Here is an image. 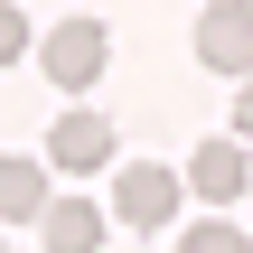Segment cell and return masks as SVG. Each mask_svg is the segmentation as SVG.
<instances>
[{
	"mask_svg": "<svg viewBox=\"0 0 253 253\" xmlns=\"http://www.w3.org/2000/svg\"><path fill=\"white\" fill-rule=\"evenodd\" d=\"M178 197H188L178 169H160V160H113V225H122V235H169V225H178Z\"/></svg>",
	"mask_w": 253,
	"mask_h": 253,
	"instance_id": "obj_1",
	"label": "cell"
},
{
	"mask_svg": "<svg viewBox=\"0 0 253 253\" xmlns=\"http://www.w3.org/2000/svg\"><path fill=\"white\" fill-rule=\"evenodd\" d=\"M103 56H113L103 19H56V28H47V47H38V66H47V84H56V94H84V84L103 75Z\"/></svg>",
	"mask_w": 253,
	"mask_h": 253,
	"instance_id": "obj_2",
	"label": "cell"
},
{
	"mask_svg": "<svg viewBox=\"0 0 253 253\" xmlns=\"http://www.w3.org/2000/svg\"><path fill=\"white\" fill-rule=\"evenodd\" d=\"M197 66L253 75V0H207L197 9Z\"/></svg>",
	"mask_w": 253,
	"mask_h": 253,
	"instance_id": "obj_3",
	"label": "cell"
},
{
	"mask_svg": "<svg viewBox=\"0 0 253 253\" xmlns=\"http://www.w3.org/2000/svg\"><path fill=\"white\" fill-rule=\"evenodd\" d=\"M47 169H66V178L113 169V122H103V113H66V122H47Z\"/></svg>",
	"mask_w": 253,
	"mask_h": 253,
	"instance_id": "obj_4",
	"label": "cell"
},
{
	"mask_svg": "<svg viewBox=\"0 0 253 253\" xmlns=\"http://www.w3.org/2000/svg\"><path fill=\"white\" fill-rule=\"evenodd\" d=\"M28 225L47 235V253H94L103 244V207H94V197H47Z\"/></svg>",
	"mask_w": 253,
	"mask_h": 253,
	"instance_id": "obj_5",
	"label": "cell"
},
{
	"mask_svg": "<svg viewBox=\"0 0 253 253\" xmlns=\"http://www.w3.org/2000/svg\"><path fill=\"white\" fill-rule=\"evenodd\" d=\"M188 197H244V141H197L188 150Z\"/></svg>",
	"mask_w": 253,
	"mask_h": 253,
	"instance_id": "obj_6",
	"label": "cell"
},
{
	"mask_svg": "<svg viewBox=\"0 0 253 253\" xmlns=\"http://www.w3.org/2000/svg\"><path fill=\"white\" fill-rule=\"evenodd\" d=\"M47 207V160H0V225H28Z\"/></svg>",
	"mask_w": 253,
	"mask_h": 253,
	"instance_id": "obj_7",
	"label": "cell"
},
{
	"mask_svg": "<svg viewBox=\"0 0 253 253\" xmlns=\"http://www.w3.org/2000/svg\"><path fill=\"white\" fill-rule=\"evenodd\" d=\"M178 244H188V253H244V225H235V216H197Z\"/></svg>",
	"mask_w": 253,
	"mask_h": 253,
	"instance_id": "obj_8",
	"label": "cell"
},
{
	"mask_svg": "<svg viewBox=\"0 0 253 253\" xmlns=\"http://www.w3.org/2000/svg\"><path fill=\"white\" fill-rule=\"evenodd\" d=\"M19 56H28V9L0 0V66H19Z\"/></svg>",
	"mask_w": 253,
	"mask_h": 253,
	"instance_id": "obj_9",
	"label": "cell"
},
{
	"mask_svg": "<svg viewBox=\"0 0 253 253\" xmlns=\"http://www.w3.org/2000/svg\"><path fill=\"white\" fill-rule=\"evenodd\" d=\"M235 84H244V103H235V131L253 141V75H235Z\"/></svg>",
	"mask_w": 253,
	"mask_h": 253,
	"instance_id": "obj_10",
	"label": "cell"
}]
</instances>
